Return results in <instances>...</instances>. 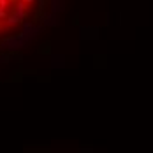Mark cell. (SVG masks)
Returning a JSON list of instances; mask_svg holds the SVG:
<instances>
[{
    "label": "cell",
    "mask_w": 153,
    "mask_h": 153,
    "mask_svg": "<svg viewBox=\"0 0 153 153\" xmlns=\"http://www.w3.org/2000/svg\"><path fill=\"white\" fill-rule=\"evenodd\" d=\"M19 21H21V19H19V18H18V16H16L14 13H13L11 16H7V25H11V27H14V25H18Z\"/></svg>",
    "instance_id": "2"
},
{
    "label": "cell",
    "mask_w": 153,
    "mask_h": 153,
    "mask_svg": "<svg viewBox=\"0 0 153 153\" xmlns=\"http://www.w3.org/2000/svg\"><path fill=\"white\" fill-rule=\"evenodd\" d=\"M7 4H9V0H0V7H2V9H5Z\"/></svg>",
    "instance_id": "4"
},
{
    "label": "cell",
    "mask_w": 153,
    "mask_h": 153,
    "mask_svg": "<svg viewBox=\"0 0 153 153\" xmlns=\"http://www.w3.org/2000/svg\"><path fill=\"white\" fill-rule=\"evenodd\" d=\"M21 2H25V4H33V0H21Z\"/></svg>",
    "instance_id": "5"
},
{
    "label": "cell",
    "mask_w": 153,
    "mask_h": 153,
    "mask_svg": "<svg viewBox=\"0 0 153 153\" xmlns=\"http://www.w3.org/2000/svg\"><path fill=\"white\" fill-rule=\"evenodd\" d=\"M25 9H27V4L25 2H16V5H14V14L19 18V19H25L27 18V13H25Z\"/></svg>",
    "instance_id": "1"
},
{
    "label": "cell",
    "mask_w": 153,
    "mask_h": 153,
    "mask_svg": "<svg viewBox=\"0 0 153 153\" xmlns=\"http://www.w3.org/2000/svg\"><path fill=\"white\" fill-rule=\"evenodd\" d=\"M4 18H7V13H5V9L0 7V19H4Z\"/></svg>",
    "instance_id": "3"
}]
</instances>
